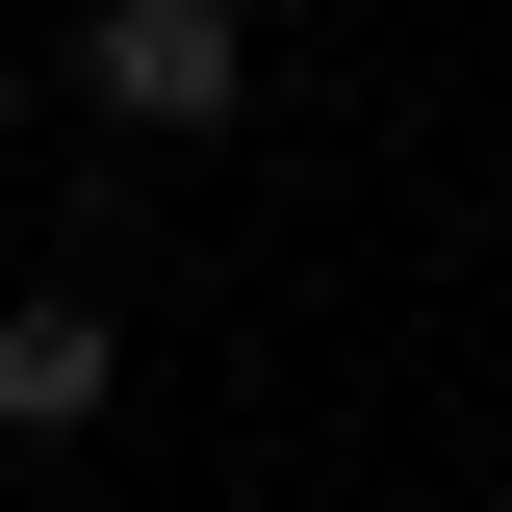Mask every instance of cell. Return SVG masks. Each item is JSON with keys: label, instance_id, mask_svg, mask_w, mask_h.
Listing matches in <instances>:
<instances>
[{"label": "cell", "instance_id": "6da1fadb", "mask_svg": "<svg viewBox=\"0 0 512 512\" xmlns=\"http://www.w3.org/2000/svg\"><path fill=\"white\" fill-rule=\"evenodd\" d=\"M77 77H103V128L205 154V128L256 103V0H77Z\"/></svg>", "mask_w": 512, "mask_h": 512}, {"label": "cell", "instance_id": "7a4b0ae2", "mask_svg": "<svg viewBox=\"0 0 512 512\" xmlns=\"http://www.w3.org/2000/svg\"><path fill=\"white\" fill-rule=\"evenodd\" d=\"M128 410V308L103 282H0V436H103Z\"/></svg>", "mask_w": 512, "mask_h": 512}, {"label": "cell", "instance_id": "3957f363", "mask_svg": "<svg viewBox=\"0 0 512 512\" xmlns=\"http://www.w3.org/2000/svg\"><path fill=\"white\" fill-rule=\"evenodd\" d=\"M0 52H26V0H0Z\"/></svg>", "mask_w": 512, "mask_h": 512}, {"label": "cell", "instance_id": "277c9868", "mask_svg": "<svg viewBox=\"0 0 512 512\" xmlns=\"http://www.w3.org/2000/svg\"><path fill=\"white\" fill-rule=\"evenodd\" d=\"M0 128H26V77H0Z\"/></svg>", "mask_w": 512, "mask_h": 512}]
</instances>
